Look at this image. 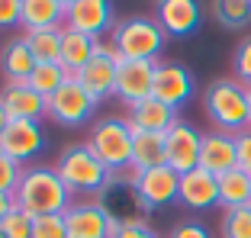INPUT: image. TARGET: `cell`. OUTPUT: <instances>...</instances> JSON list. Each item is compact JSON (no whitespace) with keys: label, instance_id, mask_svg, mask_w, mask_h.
<instances>
[{"label":"cell","instance_id":"obj_18","mask_svg":"<svg viewBox=\"0 0 251 238\" xmlns=\"http://www.w3.org/2000/svg\"><path fill=\"white\" fill-rule=\"evenodd\" d=\"M126 122L132 126V132H158V135H168L171 129L180 122L177 110L168 103H161V100L148 97L142 100V103L129 106V116H126Z\"/></svg>","mask_w":251,"mask_h":238},{"label":"cell","instance_id":"obj_20","mask_svg":"<svg viewBox=\"0 0 251 238\" xmlns=\"http://www.w3.org/2000/svg\"><path fill=\"white\" fill-rule=\"evenodd\" d=\"M61 26H65V7L58 0H23V10H20L23 32L61 29Z\"/></svg>","mask_w":251,"mask_h":238},{"label":"cell","instance_id":"obj_25","mask_svg":"<svg viewBox=\"0 0 251 238\" xmlns=\"http://www.w3.org/2000/svg\"><path fill=\"white\" fill-rule=\"evenodd\" d=\"M61 39H65V26H61V29L23 32V42L29 45L36 65H52V61H61Z\"/></svg>","mask_w":251,"mask_h":238},{"label":"cell","instance_id":"obj_27","mask_svg":"<svg viewBox=\"0 0 251 238\" xmlns=\"http://www.w3.org/2000/svg\"><path fill=\"white\" fill-rule=\"evenodd\" d=\"M213 16L226 29L251 26V0H213Z\"/></svg>","mask_w":251,"mask_h":238},{"label":"cell","instance_id":"obj_2","mask_svg":"<svg viewBox=\"0 0 251 238\" xmlns=\"http://www.w3.org/2000/svg\"><path fill=\"white\" fill-rule=\"evenodd\" d=\"M58 177L65 180V187L71 190V196L77 200H97L113 180V171L106 167L94 151L87 148V142H74L58 155Z\"/></svg>","mask_w":251,"mask_h":238},{"label":"cell","instance_id":"obj_30","mask_svg":"<svg viewBox=\"0 0 251 238\" xmlns=\"http://www.w3.org/2000/svg\"><path fill=\"white\" fill-rule=\"evenodd\" d=\"M32 238H68L65 216H39L32 222Z\"/></svg>","mask_w":251,"mask_h":238},{"label":"cell","instance_id":"obj_5","mask_svg":"<svg viewBox=\"0 0 251 238\" xmlns=\"http://www.w3.org/2000/svg\"><path fill=\"white\" fill-rule=\"evenodd\" d=\"M87 148L94 151L113 174L129 171V167H132V126H129L126 119H116V116L97 119L90 135H87Z\"/></svg>","mask_w":251,"mask_h":238},{"label":"cell","instance_id":"obj_7","mask_svg":"<svg viewBox=\"0 0 251 238\" xmlns=\"http://www.w3.org/2000/svg\"><path fill=\"white\" fill-rule=\"evenodd\" d=\"M97 110V100L81 87L77 77H68L55 97H49V119H55L58 126H84Z\"/></svg>","mask_w":251,"mask_h":238},{"label":"cell","instance_id":"obj_21","mask_svg":"<svg viewBox=\"0 0 251 238\" xmlns=\"http://www.w3.org/2000/svg\"><path fill=\"white\" fill-rule=\"evenodd\" d=\"M36 68V58H32L29 45L20 39H10L0 52V74H3V84H26Z\"/></svg>","mask_w":251,"mask_h":238},{"label":"cell","instance_id":"obj_39","mask_svg":"<svg viewBox=\"0 0 251 238\" xmlns=\"http://www.w3.org/2000/svg\"><path fill=\"white\" fill-rule=\"evenodd\" d=\"M248 129H251V87H248Z\"/></svg>","mask_w":251,"mask_h":238},{"label":"cell","instance_id":"obj_6","mask_svg":"<svg viewBox=\"0 0 251 238\" xmlns=\"http://www.w3.org/2000/svg\"><path fill=\"white\" fill-rule=\"evenodd\" d=\"M119 65H123V58L116 55V48H113L110 42H100V45H97V52H94V58H90L74 77H77L81 87L87 90L97 103H100V100H106V97H116Z\"/></svg>","mask_w":251,"mask_h":238},{"label":"cell","instance_id":"obj_32","mask_svg":"<svg viewBox=\"0 0 251 238\" xmlns=\"http://www.w3.org/2000/svg\"><path fill=\"white\" fill-rule=\"evenodd\" d=\"M20 177H23V164H16L13 158L0 151V193H13Z\"/></svg>","mask_w":251,"mask_h":238},{"label":"cell","instance_id":"obj_41","mask_svg":"<svg viewBox=\"0 0 251 238\" xmlns=\"http://www.w3.org/2000/svg\"><path fill=\"white\" fill-rule=\"evenodd\" d=\"M0 238H3V235H0Z\"/></svg>","mask_w":251,"mask_h":238},{"label":"cell","instance_id":"obj_28","mask_svg":"<svg viewBox=\"0 0 251 238\" xmlns=\"http://www.w3.org/2000/svg\"><path fill=\"white\" fill-rule=\"evenodd\" d=\"M222 238H251V203L238 209H222Z\"/></svg>","mask_w":251,"mask_h":238},{"label":"cell","instance_id":"obj_16","mask_svg":"<svg viewBox=\"0 0 251 238\" xmlns=\"http://www.w3.org/2000/svg\"><path fill=\"white\" fill-rule=\"evenodd\" d=\"M155 65L158 61H123L116 74V97L126 106H135L151 97V84H155Z\"/></svg>","mask_w":251,"mask_h":238},{"label":"cell","instance_id":"obj_31","mask_svg":"<svg viewBox=\"0 0 251 238\" xmlns=\"http://www.w3.org/2000/svg\"><path fill=\"white\" fill-rule=\"evenodd\" d=\"M232 68H235V81H242L245 87H251V36L238 42L235 58H232Z\"/></svg>","mask_w":251,"mask_h":238},{"label":"cell","instance_id":"obj_17","mask_svg":"<svg viewBox=\"0 0 251 238\" xmlns=\"http://www.w3.org/2000/svg\"><path fill=\"white\" fill-rule=\"evenodd\" d=\"M177 200L184 203L187 209H197V213L219 206V177L209 174V171H203V167H193V171L180 174Z\"/></svg>","mask_w":251,"mask_h":238},{"label":"cell","instance_id":"obj_14","mask_svg":"<svg viewBox=\"0 0 251 238\" xmlns=\"http://www.w3.org/2000/svg\"><path fill=\"white\" fill-rule=\"evenodd\" d=\"M158 26L164 29V36L184 39L193 36L203 23V10L197 0H158V13H155Z\"/></svg>","mask_w":251,"mask_h":238},{"label":"cell","instance_id":"obj_33","mask_svg":"<svg viewBox=\"0 0 251 238\" xmlns=\"http://www.w3.org/2000/svg\"><path fill=\"white\" fill-rule=\"evenodd\" d=\"M23 0H0V32H10L20 26Z\"/></svg>","mask_w":251,"mask_h":238},{"label":"cell","instance_id":"obj_8","mask_svg":"<svg viewBox=\"0 0 251 238\" xmlns=\"http://www.w3.org/2000/svg\"><path fill=\"white\" fill-rule=\"evenodd\" d=\"M65 225L68 238H110L119 222L100 200H74L65 213Z\"/></svg>","mask_w":251,"mask_h":238},{"label":"cell","instance_id":"obj_11","mask_svg":"<svg viewBox=\"0 0 251 238\" xmlns=\"http://www.w3.org/2000/svg\"><path fill=\"white\" fill-rule=\"evenodd\" d=\"M200 145H203V135L180 119L177 126L164 135V164L174 167L177 174H187L193 167H200Z\"/></svg>","mask_w":251,"mask_h":238},{"label":"cell","instance_id":"obj_37","mask_svg":"<svg viewBox=\"0 0 251 238\" xmlns=\"http://www.w3.org/2000/svg\"><path fill=\"white\" fill-rule=\"evenodd\" d=\"M10 209H16V200H13V193H0V222L10 216Z\"/></svg>","mask_w":251,"mask_h":238},{"label":"cell","instance_id":"obj_22","mask_svg":"<svg viewBox=\"0 0 251 238\" xmlns=\"http://www.w3.org/2000/svg\"><path fill=\"white\" fill-rule=\"evenodd\" d=\"M164 164V135L158 132H132V171H151Z\"/></svg>","mask_w":251,"mask_h":238},{"label":"cell","instance_id":"obj_26","mask_svg":"<svg viewBox=\"0 0 251 238\" xmlns=\"http://www.w3.org/2000/svg\"><path fill=\"white\" fill-rule=\"evenodd\" d=\"M68 77H71V71H68L61 61H52V65H36L32 68V74H29L26 84L36 90L39 97L49 100V97H55V94L61 90V84H65Z\"/></svg>","mask_w":251,"mask_h":238},{"label":"cell","instance_id":"obj_35","mask_svg":"<svg viewBox=\"0 0 251 238\" xmlns=\"http://www.w3.org/2000/svg\"><path fill=\"white\" fill-rule=\"evenodd\" d=\"M110 238H158V235L148 222H135V225H116Z\"/></svg>","mask_w":251,"mask_h":238},{"label":"cell","instance_id":"obj_29","mask_svg":"<svg viewBox=\"0 0 251 238\" xmlns=\"http://www.w3.org/2000/svg\"><path fill=\"white\" fill-rule=\"evenodd\" d=\"M32 222L36 219L23 209H10V216L0 222V235L3 238H32Z\"/></svg>","mask_w":251,"mask_h":238},{"label":"cell","instance_id":"obj_36","mask_svg":"<svg viewBox=\"0 0 251 238\" xmlns=\"http://www.w3.org/2000/svg\"><path fill=\"white\" fill-rule=\"evenodd\" d=\"M168 238H213V235H209L206 225H200V222H177Z\"/></svg>","mask_w":251,"mask_h":238},{"label":"cell","instance_id":"obj_12","mask_svg":"<svg viewBox=\"0 0 251 238\" xmlns=\"http://www.w3.org/2000/svg\"><path fill=\"white\" fill-rule=\"evenodd\" d=\"M151 97L168 103V106H174V110H180V106L193 97V74L184 65H177V61H158Z\"/></svg>","mask_w":251,"mask_h":238},{"label":"cell","instance_id":"obj_15","mask_svg":"<svg viewBox=\"0 0 251 238\" xmlns=\"http://www.w3.org/2000/svg\"><path fill=\"white\" fill-rule=\"evenodd\" d=\"M0 103L13 122H42L49 116V100L39 97L29 84H3Z\"/></svg>","mask_w":251,"mask_h":238},{"label":"cell","instance_id":"obj_4","mask_svg":"<svg viewBox=\"0 0 251 238\" xmlns=\"http://www.w3.org/2000/svg\"><path fill=\"white\" fill-rule=\"evenodd\" d=\"M164 29L151 16H129L119 20L116 29L110 32V45L123 61H158L164 48Z\"/></svg>","mask_w":251,"mask_h":238},{"label":"cell","instance_id":"obj_1","mask_svg":"<svg viewBox=\"0 0 251 238\" xmlns=\"http://www.w3.org/2000/svg\"><path fill=\"white\" fill-rule=\"evenodd\" d=\"M13 200H16V209L39 219V216H65L68 206L74 203V196L55 167L39 164V167H23V177L13 190Z\"/></svg>","mask_w":251,"mask_h":238},{"label":"cell","instance_id":"obj_9","mask_svg":"<svg viewBox=\"0 0 251 238\" xmlns=\"http://www.w3.org/2000/svg\"><path fill=\"white\" fill-rule=\"evenodd\" d=\"M135 193L145 203L148 213L164 209L177 200V193H180V174L174 167H168V164L151 167V171H142V174H135Z\"/></svg>","mask_w":251,"mask_h":238},{"label":"cell","instance_id":"obj_10","mask_svg":"<svg viewBox=\"0 0 251 238\" xmlns=\"http://www.w3.org/2000/svg\"><path fill=\"white\" fill-rule=\"evenodd\" d=\"M65 29L84 32L90 39H103L106 32L116 29L113 3L110 0H77L74 7L65 10Z\"/></svg>","mask_w":251,"mask_h":238},{"label":"cell","instance_id":"obj_23","mask_svg":"<svg viewBox=\"0 0 251 238\" xmlns=\"http://www.w3.org/2000/svg\"><path fill=\"white\" fill-rule=\"evenodd\" d=\"M97 45H100V39H90V36H84V32L65 29V39H61V65H65L71 74H77V71L94 58Z\"/></svg>","mask_w":251,"mask_h":238},{"label":"cell","instance_id":"obj_24","mask_svg":"<svg viewBox=\"0 0 251 238\" xmlns=\"http://www.w3.org/2000/svg\"><path fill=\"white\" fill-rule=\"evenodd\" d=\"M251 203V174L242 167H232L219 177V206L222 209H238Z\"/></svg>","mask_w":251,"mask_h":238},{"label":"cell","instance_id":"obj_19","mask_svg":"<svg viewBox=\"0 0 251 238\" xmlns=\"http://www.w3.org/2000/svg\"><path fill=\"white\" fill-rule=\"evenodd\" d=\"M200 167L209 171V174H216V177H222V174L232 171V167H238L235 135L219 132V129H213V132L203 135V145H200Z\"/></svg>","mask_w":251,"mask_h":238},{"label":"cell","instance_id":"obj_13","mask_svg":"<svg viewBox=\"0 0 251 238\" xmlns=\"http://www.w3.org/2000/svg\"><path fill=\"white\" fill-rule=\"evenodd\" d=\"M42 148H45L42 122H10L7 132L0 135V151L7 158H13L16 164H23V167H26V161H32Z\"/></svg>","mask_w":251,"mask_h":238},{"label":"cell","instance_id":"obj_40","mask_svg":"<svg viewBox=\"0 0 251 238\" xmlns=\"http://www.w3.org/2000/svg\"><path fill=\"white\" fill-rule=\"evenodd\" d=\"M58 3H61V7L68 10V7H74V3H77V0H58Z\"/></svg>","mask_w":251,"mask_h":238},{"label":"cell","instance_id":"obj_3","mask_svg":"<svg viewBox=\"0 0 251 238\" xmlns=\"http://www.w3.org/2000/svg\"><path fill=\"white\" fill-rule=\"evenodd\" d=\"M206 116L219 132L238 135L248 129V87L235 77H219L203 90Z\"/></svg>","mask_w":251,"mask_h":238},{"label":"cell","instance_id":"obj_34","mask_svg":"<svg viewBox=\"0 0 251 238\" xmlns=\"http://www.w3.org/2000/svg\"><path fill=\"white\" fill-rule=\"evenodd\" d=\"M235 155H238V167L251 174V129L235 135Z\"/></svg>","mask_w":251,"mask_h":238},{"label":"cell","instance_id":"obj_38","mask_svg":"<svg viewBox=\"0 0 251 238\" xmlns=\"http://www.w3.org/2000/svg\"><path fill=\"white\" fill-rule=\"evenodd\" d=\"M10 122H13V119L7 116V110H3V103H0V135L7 132V126H10Z\"/></svg>","mask_w":251,"mask_h":238}]
</instances>
